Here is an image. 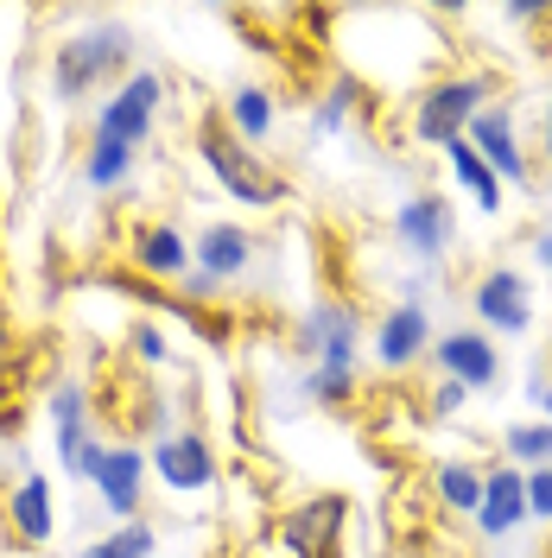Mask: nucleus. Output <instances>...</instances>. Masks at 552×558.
<instances>
[{
    "mask_svg": "<svg viewBox=\"0 0 552 558\" xmlns=\"http://www.w3.org/2000/svg\"><path fill=\"white\" fill-rule=\"evenodd\" d=\"M128 64H134V33H128L121 20L89 26V33L64 38V45L51 51V96H58V102H83L89 89L115 83Z\"/></svg>",
    "mask_w": 552,
    "mask_h": 558,
    "instance_id": "f257e3e1",
    "label": "nucleus"
},
{
    "mask_svg": "<svg viewBox=\"0 0 552 558\" xmlns=\"http://www.w3.org/2000/svg\"><path fill=\"white\" fill-rule=\"evenodd\" d=\"M197 159H204L209 172H216V184L248 209H274L279 197H286V184L254 159V146H242V140L229 134L223 108H204V114H197Z\"/></svg>",
    "mask_w": 552,
    "mask_h": 558,
    "instance_id": "f03ea898",
    "label": "nucleus"
},
{
    "mask_svg": "<svg viewBox=\"0 0 552 558\" xmlns=\"http://www.w3.org/2000/svg\"><path fill=\"white\" fill-rule=\"evenodd\" d=\"M495 76H439L425 96H413V140L425 146H451L470 134V121L489 108Z\"/></svg>",
    "mask_w": 552,
    "mask_h": 558,
    "instance_id": "7ed1b4c3",
    "label": "nucleus"
},
{
    "mask_svg": "<svg viewBox=\"0 0 552 558\" xmlns=\"http://www.w3.org/2000/svg\"><path fill=\"white\" fill-rule=\"evenodd\" d=\"M344 526H349V495L324 488V495H305L279 521V546H286V558H344Z\"/></svg>",
    "mask_w": 552,
    "mask_h": 558,
    "instance_id": "20e7f679",
    "label": "nucleus"
},
{
    "mask_svg": "<svg viewBox=\"0 0 552 558\" xmlns=\"http://www.w3.org/2000/svg\"><path fill=\"white\" fill-rule=\"evenodd\" d=\"M159 102H166V76L159 70H128L115 83V96L103 102V114H96V134L121 140V146H146L153 121H159Z\"/></svg>",
    "mask_w": 552,
    "mask_h": 558,
    "instance_id": "39448f33",
    "label": "nucleus"
},
{
    "mask_svg": "<svg viewBox=\"0 0 552 558\" xmlns=\"http://www.w3.org/2000/svg\"><path fill=\"white\" fill-rule=\"evenodd\" d=\"M51 425H58V457H64V470L76 476V483H96V470H103L108 445L96 438V418H89V393L76 381L51 387Z\"/></svg>",
    "mask_w": 552,
    "mask_h": 558,
    "instance_id": "423d86ee",
    "label": "nucleus"
},
{
    "mask_svg": "<svg viewBox=\"0 0 552 558\" xmlns=\"http://www.w3.org/2000/svg\"><path fill=\"white\" fill-rule=\"evenodd\" d=\"M299 355H311V368L324 375H356V305L317 299L299 317Z\"/></svg>",
    "mask_w": 552,
    "mask_h": 558,
    "instance_id": "0eeeda50",
    "label": "nucleus"
},
{
    "mask_svg": "<svg viewBox=\"0 0 552 558\" xmlns=\"http://www.w3.org/2000/svg\"><path fill=\"white\" fill-rule=\"evenodd\" d=\"M128 260L140 279H191V242L166 216H140L128 229Z\"/></svg>",
    "mask_w": 552,
    "mask_h": 558,
    "instance_id": "6e6552de",
    "label": "nucleus"
},
{
    "mask_svg": "<svg viewBox=\"0 0 552 558\" xmlns=\"http://www.w3.org/2000/svg\"><path fill=\"white\" fill-rule=\"evenodd\" d=\"M432 362H439L445 381L470 387V393H483V387L502 381V355H495V343H489L483 330H445L432 343Z\"/></svg>",
    "mask_w": 552,
    "mask_h": 558,
    "instance_id": "1a4fd4ad",
    "label": "nucleus"
},
{
    "mask_svg": "<svg viewBox=\"0 0 552 558\" xmlns=\"http://www.w3.org/2000/svg\"><path fill=\"white\" fill-rule=\"evenodd\" d=\"M153 470L172 495H197V488L216 483V451H209L204 432H166L153 445Z\"/></svg>",
    "mask_w": 552,
    "mask_h": 558,
    "instance_id": "9d476101",
    "label": "nucleus"
},
{
    "mask_svg": "<svg viewBox=\"0 0 552 558\" xmlns=\"http://www.w3.org/2000/svg\"><path fill=\"white\" fill-rule=\"evenodd\" d=\"M470 305L483 317L489 330H502V337H520L527 324H533V292H527V279L515 267H489L477 279V292H470Z\"/></svg>",
    "mask_w": 552,
    "mask_h": 558,
    "instance_id": "9b49d317",
    "label": "nucleus"
},
{
    "mask_svg": "<svg viewBox=\"0 0 552 558\" xmlns=\"http://www.w3.org/2000/svg\"><path fill=\"white\" fill-rule=\"evenodd\" d=\"M470 146L483 153V166L502 184H515V191H527V153H520V140H515V114H508V102H489L477 121H470Z\"/></svg>",
    "mask_w": 552,
    "mask_h": 558,
    "instance_id": "f8f14e48",
    "label": "nucleus"
},
{
    "mask_svg": "<svg viewBox=\"0 0 552 558\" xmlns=\"http://www.w3.org/2000/svg\"><path fill=\"white\" fill-rule=\"evenodd\" d=\"M51 533H58V495H51V483L33 470V476H20V488L7 495V539L26 546V553H38Z\"/></svg>",
    "mask_w": 552,
    "mask_h": 558,
    "instance_id": "ddd939ff",
    "label": "nucleus"
},
{
    "mask_svg": "<svg viewBox=\"0 0 552 558\" xmlns=\"http://www.w3.org/2000/svg\"><path fill=\"white\" fill-rule=\"evenodd\" d=\"M394 235L413 247L419 260H439L451 247V235H457V216H451V204L439 197V191H419V197H407L400 204V216H394Z\"/></svg>",
    "mask_w": 552,
    "mask_h": 558,
    "instance_id": "4468645a",
    "label": "nucleus"
},
{
    "mask_svg": "<svg viewBox=\"0 0 552 558\" xmlns=\"http://www.w3.org/2000/svg\"><path fill=\"white\" fill-rule=\"evenodd\" d=\"M96 495H103L108 514L140 521V508H146V457L134 445H108L103 470H96Z\"/></svg>",
    "mask_w": 552,
    "mask_h": 558,
    "instance_id": "2eb2a0df",
    "label": "nucleus"
},
{
    "mask_svg": "<svg viewBox=\"0 0 552 558\" xmlns=\"http://www.w3.org/2000/svg\"><path fill=\"white\" fill-rule=\"evenodd\" d=\"M425 349H432V317H425L419 299H407V305H394V312L381 317V330H375L381 368H413Z\"/></svg>",
    "mask_w": 552,
    "mask_h": 558,
    "instance_id": "dca6fc26",
    "label": "nucleus"
},
{
    "mask_svg": "<svg viewBox=\"0 0 552 558\" xmlns=\"http://www.w3.org/2000/svg\"><path fill=\"white\" fill-rule=\"evenodd\" d=\"M191 260H197V274H204V279L229 286V279L248 274V260H254V235L236 229V222H209L204 235L191 242Z\"/></svg>",
    "mask_w": 552,
    "mask_h": 558,
    "instance_id": "f3484780",
    "label": "nucleus"
},
{
    "mask_svg": "<svg viewBox=\"0 0 552 558\" xmlns=\"http://www.w3.org/2000/svg\"><path fill=\"white\" fill-rule=\"evenodd\" d=\"M520 521H527V476L508 470V463H495L489 488H483V508H477V533L483 539H508Z\"/></svg>",
    "mask_w": 552,
    "mask_h": 558,
    "instance_id": "a211bd4d",
    "label": "nucleus"
},
{
    "mask_svg": "<svg viewBox=\"0 0 552 558\" xmlns=\"http://www.w3.org/2000/svg\"><path fill=\"white\" fill-rule=\"evenodd\" d=\"M33 400H38V349L0 355V438H20L26 432Z\"/></svg>",
    "mask_w": 552,
    "mask_h": 558,
    "instance_id": "6ab92c4d",
    "label": "nucleus"
},
{
    "mask_svg": "<svg viewBox=\"0 0 552 558\" xmlns=\"http://www.w3.org/2000/svg\"><path fill=\"white\" fill-rule=\"evenodd\" d=\"M223 121H229V134L242 140V146H261V140L274 134V96H267L261 83H242V89L223 102Z\"/></svg>",
    "mask_w": 552,
    "mask_h": 558,
    "instance_id": "aec40b11",
    "label": "nucleus"
},
{
    "mask_svg": "<svg viewBox=\"0 0 552 558\" xmlns=\"http://www.w3.org/2000/svg\"><path fill=\"white\" fill-rule=\"evenodd\" d=\"M445 159H451V172H457V184L477 197V209H489V216H495V209H502V178L483 166V153H477L470 140H451Z\"/></svg>",
    "mask_w": 552,
    "mask_h": 558,
    "instance_id": "412c9836",
    "label": "nucleus"
},
{
    "mask_svg": "<svg viewBox=\"0 0 552 558\" xmlns=\"http://www.w3.org/2000/svg\"><path fill=\"white\" fill-rule=\"evenodd\" d=\"M483 488H489V470L445 463V470H439V508H451V514H477V508H483Z\"/></svg>",
    "mask_w": 552,
    "mask_h": 558,
    "instance_id": "4be33fe9",
    "label": "nucleus"
},
{
    "mask_svg": "<svg viewBox=\"0 0 552 558\" xmlns=\"http://www.w3.org/2000/svg\"><path fill=\"white\" fill-rule=\"evenodd\" d=\"M159 553V533H153V521H121L108 539H89L76 558H153Z\"/></svg>",
    "mask_w": 552,
    "mask_h": 558,
    "instance_id": "5701e85b",
    "label": "nucleus"
},
{
    "mask_svg": "<svg viewBox=\"0 0 552 558\" xmlns=\"http://www.w3.org/2000/svg\"><path fill=\"white\" fill-rule=\"evenodd\" d=\"M134 172V146H121V140H89V153H83V178L96 184V191H115L121 178Z\"/></svg>",
    "mask_w": 552,
    "mask_h": 558,
    "instance_id": "b1692460",
    "label": "nucleus"
},
{
    "mask_svg": "<svg viewBox=\"0 0 552 558\" xmlns=\"http://www.w3.org/2000/svg\"><path fill=\"white\" fill-rule=\"evenodd\" d=\"M502 451L520 457V463H533V470H547V463H552V418L508 425V432H502Z\"/></svg>",
    "mask_w": 552,
    "mask_h": 558,
    "instance_id": "393cba45",
    "label": "nucleus"
},
{
    "mask_svg": "<svg viewBox=\"0 0 552 558\" xmlns=\"http://www.w3.org/2000/svg\"><path fill=\"white\" fill-rule=\"evenodd\" d=\"M128 355L146 362V368H159L172 349H166V337H159V324H134V330H128Z\"/></svg>",
    "mask_w": 552,
    "mask_h": 558,
    "instance_id": "a878e982",
    "label": "nucleus"
},
{
    "mask_svg": "<svg viewBox=\"0 0 552 558\" xmlns=\"http://www.w3.org/2000/svg\"><path fill=\"white\" fill-rule=\"evenodd\" d=\"M527 514H540V521H552V463H547V470H533V476H527Z\"/></svg>",
    "mask_w": 552,
    "mask_h": 558,
    "instance_id": "bb28decb",
    "label": "nucleus"
},
{
    "mask_svg": "<svg viewBox=\"0 0 552 558\" xmlns=\"http://www.w3.org/2000/svg\"><path fill=\"white\" fill-rule=\"evenodd\" d=\"M464 400H470V387L439 381V393H432V413H464Z\"/></svg>",
    "mask_w": 552,
    "mask_h": 558,
    "instance_id": "cd10ccee",
    "label": "nucleus"
},
{
    "mask_svg": "<svg viewBox=\"0 0 552 558\" xmlns=\"http://www.w3.org/2000/svg\"><path fill=\"white\" fill-rule=\"evenodd\" d=\"M533 260H540V267H552V229L540 235V242H533Z\"/></svg>",
    "mask_w": 552,
    "mask_h": 558,
    "instance_id": "c85d7f7f",
    "label": "nucleus"
},
{
    "mask_svg": "<svg viewBox=\"0 0 552 558\" xmlns=\"http://www.w3.org/2000/svg\"><path fill=\"white\" fill-rule=\"evenodd\" d=\"M547 146H552V108H547Z\"/></svg>",
    "mask_w": 552,
    "mask_h": 558,
    "instance_id": "c756f323",
    "label": "nucleus"
}]
</instances>
